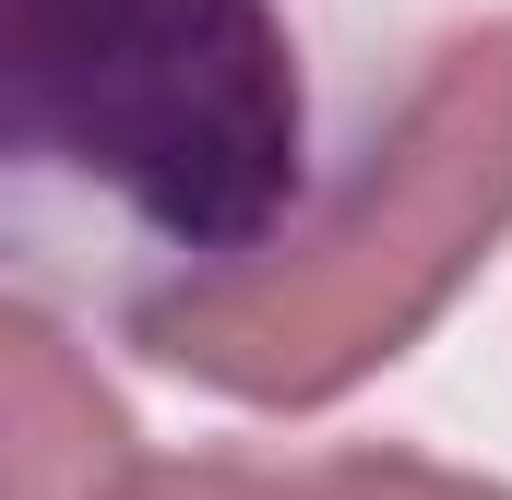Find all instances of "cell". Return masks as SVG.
<instances>
[{"label": "cell", "instance_id": "cell-3", "mask_svg": "<svg viewBox=\"0 0 512 500\" xmlns=\"http://www.w3.org/2000/svg\"><path fill=\"white\" fill-rule=\"evenodd\" d=\"M131 441L120 405L60 358L48 322L0 310V500H120Z\"/></svg>", "mask_w": 512, "mask_h": 500}, {"label": "cell", "instance_id": "cell-4", "mask_svg": "<svg viewBox=\"0 0 512 500\" xmlns=\"http://www.w3.org/2000/svg\"><path fill=\"white\" fill-rule=\"evenodd\" d=\"M120 500H501V489L417 477V465H322V477H239V465H167V477H143L131 465Z\"/></svg>", "mask_w": 512, "mask_h": 500}, {"label": "cell", "instance_id": "cell-1", "mask_svg": "<svg viewBox=\"0 0 512 500\" xmlns=\"http://www.w3.org/2000/svg\"><path fill=\"white\" fill-rule=\"evenodd\" d=\"M382 131L322 0H0V274L155 346L262 286Z\"/></svg>", "mask_w": 512, "mask_h": 500}, {"label": "cell", "instance_id": "cell-2", "mask_svg": "<svg viewBox=\"0 0 512 500\" xmlns=\"http://www.w3.org/2000/svg\"><path fill=\"white\" fill-rule=\"evenodd\" d=\"M501 215H512V24H489V36H453L393 96V131L346 179V203L262 286L167 322L155 358L227 393H262V405L334 393L417 334V310L477 262Z\"/></svg>", "mask_w": 512, "mask_h": 500}]
</instances>
